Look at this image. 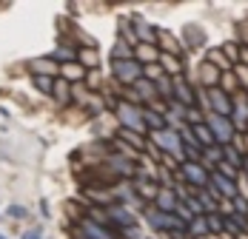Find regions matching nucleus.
<instances>
[{
    "instance_id": "f257e3e1",
    "label": "nucleus",
    "mask_w": 248,
    "mask_h": 239,
    "mask_svg": "<svg viewBox=\"0 0 248 239\" xmlns=\"http://www.w3.org/2000/svg\"><path fill=\"white\" fill-rule=\"evenodd\" d=\"M6 216H9V219H26V216H29V208H26V205H9V208H6Z\"/></svg>"
},
{
    "instance_id": "f03ea898",
    "label": "nucleus",
    "mask_w": 248,
    "mask_h": 239,
    "mask_svg": "<svg viewBox=\"0 0 248 239\" xmlns=\"http://www.w3.org/2000/svg\"><path fill=\"white\" fill-rule=\"evenodd\" d=\"M83 231H86V234H89L92 239H111L108 234H106V231H103V228H97V225H92V222H86V225H83Z\"/></svg>"
},
{
    "instance_id": "7ed1b4c3",
    "label": "nucleus",
    "mask_w": 248,
    "mask_h": 239,
    "mask_svg": "<svg viewBox=\"0 0 248 239\" xmlns=\"http://www.w3.org/2000/svg\"><path fill=\"white\" fill-rule=\"evenodd\" d=\"M117 69V74L123 77V80H131L134 74H137V66H125V63H120V66H114Z\"/></svg>"
},
{
    "instance_id": "20e7f679",
    "label": "nucleus",
    "mask_w": 248,
    "mask_h": 239,
    "mask_svg": "<svg viewBox=\"0 0 248 239\" xmlns=\"http://www.w3.org/2000/svg\"><path fill=\"white\" fill-rule=\"evenodd\" d=\"M214 128L220 131V137H223V140H228V134H231V128H228V125H225V122H223L220 117H214Z\"/></svg>"
},
{
    "instance_id": "39448f33",
    "label": "nucleus",
    "mask_w": 248,
    "mask_h": 239,
    "mask_svg": "<svg viewBox=\"0 0 248 239\" xmlns=\"http://www.w3.org/2000/svg\"><path fill=\"white\" fill-rule=\"evenodd\" d=\"M34 83H37V89H40L43 94H49V91H51V80H46V77H40V74H37V77H34Z\"/></svg>"
},
{
    "instance_id": "423d86ee",
    "label": "nucleus",
    "mask_w": 248,
    "mask_h": 239,
    "mask_svg": "<svg viewBox=\"0 0 248 239\" xmlns=\"http://www.w3.org/2000/svg\"><path fill=\"white\" fill-rule=\"evenodd\" d=\"M63 74H66L69 80H77L83 72H80V66H66V69H63Z\"/></svg>"
},
{
    "instance_id": "0eeeda50",
    "label": "nucleus",
    "mask_w": 248,
    "mask_h": 239,
    "mask_svg": "<svg viewBox=\"0 0 248 239\" xmlns=\"http://www.w3.org/2000/svg\"><path fill=\"white\" fill-rule=\"evenodd\" d=\"M163 140H166V148H169V151H177V137H174V134H166Z\"/></svg>"
},
{
    "instance_id": "6e6552de",
    "label": "nucleus",
    "mask_w": 248,
    "mask_h": 239,
    "mask_svg": "<svg viewBox=\"0 0 248 239\" xmlns=\"http://www.w3.org/2000/svg\"><path fill=\"white\" fill-rule=\"evenodd\" d=\"M20 239H43V237H40V231H26V234H20Z\"/></svg>"
},
{
    "instance_id": "1a4fd4ad",
    "label": "nucleus",
    "mask_w": 248,
    "mask_h": 239,
    "mask_svg": "<svg viewBox=\"0 0 248 239\" xmlns=\"http://www.w3.org/2000/svg\"><path fill=\"white\" fill-rule=\"evenodd\" d=\"M217 185H220V188H223L225 194H234V188H228V182H225L223 177H217Z\"/></svg>"
},
{
    "instance_id": "9d476101",
    "label": "nucleus",
    "mask_w": 248,
    "mask_h": 239,
    "mask_svg": "<svg viewBox=\"0 0 248 239\" xmlns=\"http://www.w3.org/2000/svg\"><path fill=\"white\" fill-rule=\"evenodd\" d=\"M54 57H60V60H66V57H75V54H69L66 48H57V51H54Z\"/></svg>"
},
{
    "instance_id": "9b49d317",
    "label": "nucleus",
    "mask_w": 248,
    "mask_h": 239,
    "mask_svg": "<svg viewBox=\"0 0 248 239\" xmlns=\"http://www.w3.org/2000/svg\"><path fill=\"white\" fill-rule=\"evenodd\" d=\"M0 239H9V237H6V234H0Z\"/></svg>"
}]
</instances>
